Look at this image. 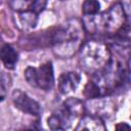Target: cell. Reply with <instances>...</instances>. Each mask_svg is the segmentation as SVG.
Here are the masks:
<instances>
[{
    "instance_id": "obj_1",
    "label": "cell",
    "mask_w": 131,
    "mask_h": 131,
    "mask_svg": "<svg viewBox=\"0 0 131 131\" xmlns=\"http://www.w3.org/2000/svg\"><path fill=\"white\" fill-rule=\"evenodd\" d=\"M84 32L82 20L78 18L68 20L51 34L53 52L60 58H69L75 55L82 46Z\"/></svg>"
},
{
    "instance_id": "obj_2",
    "label": "cell",
    "mask_w": 131,
    "mask_h": 131,
    "mask_svg": "<svg viewBox=\"0 0 131 131\" xmlns=\"http://www.w3.org/2000/svg\"><path fill=\"white\" fill-rule=\"evenodd\" d=\"M126 18L127 15L121 3H116L102 13L84 15L82 23L85 31L91 34L113 35L126 25Z\"/></svg>"
},
{
    "instance_id": "obj_3",
    "label": "cell",
    "mask_w": 131,
    "mask_h": 131,
    "mask_svg": "<svg viewBox=\"0 0 131 131\" xmlns=\"http://www.w3.org/2000/svg\"><path fill=\"white\" fill-rule=\"evenodd\" d=\"M79 63L83 71L91 75L102 72L112 59V54L103 42L91 40L80 48Z\"/></svg>"
},
{
    "instance_id": "obj_4",
    "label": "cell",
    "mask_w": 131,
    "mask_h": 131,
    "mask_svg": "<svg viewBox=\"0 0 131 131\" xmlns=\"http://www.w3.org/2000/svg\"><path fill=\"white\" fill-rule=\"evenodd\" d=\"M25 78L29 85L45 91L52 89L54 86L53 67L50 61L41 64L38 68L28 67L25 71Z\"/></svg>"
},
{
    "instance_id": "obj_5",
    "label": "cell",
    "mask_w": 131,
    "mask_h": 131,
    "mask_svg": "<svg viewBox=\"0 0 131 131\" xmlns=\"http://www.w3.org/2000/svg\"><path fill=\"white\" fill-rule=\"evenodd\" d=\"M11 99L14 106L19 111H21L23 113L33 115V116H39L41 113L40 104L35 99L30 97L26 92L19 89H16L12 92Z\"/></svg>"
},
{
    "instance_id": "obj_6",
    "label": "cell",
    "mask_w": 131,
    "mask_h": 131,
    "mask_svg": "<svg viewBox=\"0 0 131 131\" xmlns=\"http://www.w3.org/2000/svg\"><path fill=\"white\" fill-rule=\"evenodd\" d=\"M89 110L93 113L94 116L99 118L101 117H110L115 111V104L111 99H106V97H97L89 99Z\"/></svg>"
},
{
    "instance_id": "obj_7",
    "label": "cell",
    "mask_w": 131,
    "mask_h": 131,
    "mask_svg": "<svg viewBox=\"0 0 131 131\" xmlns=\"http://www.w3.org/2000/svg\"><path fill=\"white\" fill-rule=\"evenodd\" d=\"M81 81V77L76 72H67L58 78V89L62 94H69L77 89Z\"/></svg>"
},
{
    "instance_id": "obj_8",
    "label": "cell",
    "mask_w": 131,
    "mask_h": 131,
    "mask_svg": "<svg viewBox=\"0 0 131 131\" xmlns=\"http://www.w3.org/2000/svg\"><path fill=\"white\" fill-rule=\"evenodd\" d=\"M72 118L66 114L62 110L53 113L47 120L48 127L51 130H64L69 128L72 124Z\"/></svg>"
},
{
    "instance_id": "obj_9",
    "label": "cell",
    "mask_w": 131,
    "mask_h": 131,
    "mask_svg": "<svg viewBox=\"0 0 131 131\" xmlns=\"http://www.w3.org/2000/svg\"><path fill=\"white\" fill-rule=\"evenodd\" d=\"M76 130L102 131V130H105V126L101 118L94 115H88V116L82 117V119L78 123V126L76 127Z\"/></svg>"
},
{
    "instance_id": "obj_10",
    "label": "cell",
    "mask_w": 131,
    "mask_h": 131,
    "mask_svg": "<svg viewBox=\"0 0 131 131\" xmlns=\"http://www.w3.org/2000/svg\"><path fill=\"white\" fill-rule=\"evenodd\" d=\"M61 110L66 114H68L72 119H76L78 117L83 116L85 106H84V103L80 99L71 97V98H68L63 102Z\"/></svg>"
},
{
    "instance_id": "obj_11",
    "label": "cell",
    "mask_w": 131,
    "mask_h": 131,
    "mask_svg": "<svg viewBox=\"0 0 131 131\" xmlns=\"http://www.w3.org/2000/svg\"><path fill=\"white\" fill-rule=\"evenodd\" d=\"M0 59L6 69L12 70V69H14V67L17 62L18 54L12 46L5 44L0 49Z\"/></svg>"
},
{
    "instance_id": "obj_12",
    "label": "cell",
    "mask_w": 131,
    "mask_h": 131,
    "mask_svg": "<svg viewBox=\"0 0 131 131\" xmlns=\"http://www.w3.org/2000/svg\"><path fill=\"white\" fill-rule=\"evenodd\" d=\"M38 21V13L33 10L18 12V23L23 30L34 29Z\"/></svg>"
},
{
    "instance_id": "obj_13",
    "label": "cell",
    "mask_w": 131,
    "mask_h": 131,
    "mask_svg": "<svg viewBox=\"0 0 131 131\" xmlns=\"http://www.w3.org/2000/svg\"><path fill=\"white\" fill-rule=\"evenodd\" d=\"M100 4L97 0H85L82 4V12L84 15H93L98 13Z\"/></svg>"
},
{
    "instance_id": "obj_14",
    "label": "cell",
    "mask_w": 131,
    "mask_h": 131,
    "mask_svg": "<svg viewBox=\"0 0 131 131\" xmlns=\"http://www.w3.org/2000/svg\"><path fill=\"white\" fill-rule=\"evenodd\" d=\"M34 0H10V6L17 12L32 10Z\"/></svg>"
},
{
    "instance_id": "obj_15",
    "label": "cell",
    "mask_w": 131,
    "mask_h": 131,
    "mask_svg": "<svg viewBox=\"0 0 131 131\" xmlns=\"http://www.w3.org/2000/svg\"><path fill=\"white\" fill-rule=\"evenodd\" d=\"M46 2L47 0H34V4H33V7H32V10L35 11L36 13L42 11L46 5Z\"/></svg>"
},
{
    "instance_id": "obj_16",
    "label": "cell",
    "mask_w": 131,
    "mask_h": 131,
    "mask_svg": "<svg viewBox=\"0 0 131 131\" xmlns=\"http://www.w3.org/2000/svg\"><path fill=\"white\" fill-rule=\"evenodd\" d=\"M121 5H122V7H123V9H124V11L126 13V15L129 16V14H130V0H123V2H122Z\"/></svg>"
},
{
    "instance_id": "obj_17",
    "label": "cell",
    "mask_w": 131,
    "mask_h": 131,
    "mask_svg": "<svg viewBox=\"0 0 131 131\" xmlns=\"http://www.w3.org/2000/svg\"><path fill=\"white\" fill-rule=\"evenodd\" d=\"M6 96V87L3 83V81L0 79V101H2Z\"/></svg>"
},
{
    "instance_id": "obj_18",
    "label": "cell",
    "mask_w": 131,
    "mask_h": 131,
    "mask_svg": "<svg viewBox=\"0 0 131 131\" xmlns=\"http://www.w3.org/2000/svg\"><path fill=\"white\" fill-rule=\"evenodd\" d=\"M124 128L129 129V128H130V126H129L128 124H126V123H123V124L121 123V124H119V125H117V126H116V129H118V130H119V129H124Z\"/></svg>"
}]
</instances>
